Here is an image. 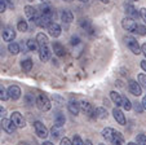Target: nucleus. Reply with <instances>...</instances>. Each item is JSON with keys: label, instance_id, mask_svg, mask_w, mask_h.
I'll use <instances>...</instances> for the list:
<instances>
[{"label": "nucleus", "instance_id": "nucleus-40", "mask_svg": "<svg viewBox=\"0 0 146 145\" xmlns=\"http://www.w3.org/2000/svg\"><path fill=\"white\" fill-rule=\"evenodd\" d=\"M140 14H141V18L145 21V23H146V8H141L140 9Z\"/></svg>", "mask_w": 146, "mask_h": 145}, {"label": "nucleus", "instance_id": "nucleus-37", "mask_svg": "<svg viewBox=\"0 0 146 145\" xmlns=\"http://www.w3.org/2000/svg\"><path fill=\"white\" fill-rule=\"evenodd\" d=\"M138 82H140L141 87L146 88V75L145 74H140V75H138Z\"/></svg>", "mask_w": 146, "mask_h": 145}, {"label": "nucleus", "instance_id": "nucleus-36", "mask_svg": "<svg viewBox=\"0 0 146 145\" xmlns=\"http://www.w3.org/2000/svg\"><path fill=\"white\" fill-rule=\"evenodd\" d=\"M72 145H84V141L80 139L79 135H75L74 139H72Z\"/></svg>", "mask_w": 146, "mask_h": 145}, {"label": "nucleus", "instance_id": "nucleus-56", "mask_svg": "<svg viewBox=\"0 0 146 145\" xmlns=\"http://www.w3.org/2000/svg\"><path fill=\"white\" fill-rule=\"evenodd\" d=\"M98 145H105V144H98Z\"/></svg>", "mask_w": 146, "mask_h": 145}, {"label": "nucleus", "instance_id": "nucleus-17", "mask_svg": "<svg viewBox=\"0 0 146 145\" xmlns=\"http://www.w3.org/2000/svg\"><path fill=\"white\" fill-rule=\"evenodd\" d=\"M61 21L64 23H71L74 21V16H72V13L70 11L65 9V11L61 12Z\"/></svg>", "mask_w": 146, "mask_h": 145}, {"label": "nucleus", "instance_id": "nucleus-46", "mask_svg": "<svg viewBox=\"0 0 146 145\" xmlns=\"http://www.w3.org/2000/svg\"><path fill=\"white\" fill-rule=\"evenodd\" d=\"M141 105H142V108L146 110V96H145V97H143V99H142V101H141Z\"/></svg>", "mask_w": 146, "mask_h": 145}, {"label": "nucleus", "instance_id": "nucleus-11", "mask_svg": "<svg viewBox=\"0 0 146 145\" xmlns=\"http://www.w3.org/2000/svg\"><path fill=\"white\" fill-rule=\"evenodd\" d=\"M8 93H9V99L12 100H18L21 97V88L18 86H11L8 88Z\"/></svg>", "mask_w": 146, "mask_h": 145}, {"label": "nucleus", "instance_id": "nucleus-53", "mask_svg": "<svg viewBox=\"0 0 146 145\" xmlns=\"http://www.w3.org/2000/svg\"><path fill=\"white\" fill-rule=\"evenodd\" d=\"M79 1H83V3H88L89 0H79Z\"/></svg>", "mask_w": 146, "mask_h": 145}, {"label": "nucleus", "instance_id": "nucleus-7", "mask_svg": "<svg viewBox=\"0 0 146 145\" xmlns=\"http://www.w3.org/2000/svg\"><path fill=\"white\" fill-rule=\"evenodd\" d=\"M11 119L13 120V123L17 126V128H23L26 126V122L23 119V117L21 115V113L18 112H13L11 114Z\"/></svg>", "mask_w": 146, "mask_h": 145}, {"label": "nucleus", "instance_id": "nucleus-19", "mask_svg": "<svg viewBox=\"0 0 146 145\" xmlns=\"http://www.w3.org/2000/svg\"><path fill=\"white\" fill-rule=\"evenodd\" d=\"M67 109H69V112L71 113V114L78 115L80 112V104H78L76 101H70L69 104H67Z\"/></svg>", "mask_w": 146, "mask_h": 145}, {"label": "nucleus", "instance_id": "nucleus-48", "mask_svg": "<svg viewBox=\"0 0 146 145\" xmlns=\"http://www.w3.org/2000/svg\"><path fill=\"white\" fill-rule=\"evenodd\" d=\"M41 145H53V144H52V142H50V141H44V142H43V144H41Z\"/></svg>", "mask_w": 146, "mask_h": 145}, {"label": "nucleus", "instance_id": "nucleus-54", "mask_svg": "<svg viewBox=\"0 0 146 145\" xmlns=\"http://www.w3.org/2000/svg\"><path fill=\"white\" fill-rule=\"evenodd\" d=\"M127 145H137V144H135V142H128Z\"/></svg>", "mask_w": 146, "mask_h": 145}, {"label": "nucleus", "instance_id": "nucleus-32", "mask_svg": "<svg viewBox=\"0 0 146 145\" xmlns=\"http://www.w3.org/2000/svg\"><path fill=\"white\" fill-rule=\"evenodd\" d=\"M17 29H18V31H21V33H25V31H27V29H29L27 22L23 21V19H21V21L17 23Z\"/></svg>", "mask_w": 146, "mask_h": 145}, {"label": "nucleus", "instance_id": "nucleus-23", "mask_svg": "<svg viewBox=\"0 0 146 145\" xmlns=\"http://www.w3.org/2000/svg\"><path fill=\"white\" fill-rule=\"evenodd\" d=\"M25 14L27 16V18L34 19L36 16H38V12L35 11V8H34V7H31V5H26V7H25Z\"/></svg>", "mask_w": 146, "mask_h": 145}, {"label": "nucleus", "instance_id": "nucleus-43", "mask_svg": "<svg viewBox=\"0 0 146 145\" xmlns=\"http://www.w3.org/2000/svg\"><path fill=\"white\" fill-rule=\"evenodd\" d=\"M7 115V110H5V108H3L1 105H0V117H5Z\"/></svg>", "mask_w": 146, "mask_h": 145}, {"label": "nucleus", "instance_id": "nucleus-47", "mask_svg": "<svg viewBox=\"0 0 146 145\" xmlns=\"http://www.w3.org/2000/svg\"><path fill=\"white\" fill-rule=\"evenodd\" d=\"M78 43H79V39L75 38V36H74V38L71 39V44H78Z\"/></svg>", "mask_w": 146, "mask_h": 145}, {"label": "nucleus", "instance_id": "nucleus-30", "mask_svg": "<svg viewBox=\"0 0 146 145\" xmlns=\"http://www.w3.org/2000/svg\"><path fill=\"white\" fill-rule=\"evenodd\" d=\"M8 99H9L8 90H5V87H4L3 84H0V100L5 101V100H8Z\"/></svg>", "mask_w": 146, "mask_h": 145}, {"label": "nucleus", "instance_id": "nucleus-9", "mask_svg": "<svg viewBox=\"0 0 146 145\" xmlns=\"http://www.w3.org/2000/svg\"><path fill=\"white\" fill-rule=\"evenodd\" d=\"M128 90H129V92L132 93V95H135V96H140L141 95L140 83H137L136 80H133V79L128 82Z\"/></svg>", "mask_w": 146, "mask_h": 145}, {"label": "nucleus", "instance_id": "nucleus-25", "mask_svg": "<svg viewBox=\"0 0 146 145\" xmlns=\"http://www.w3.org/2000/svg\"><path fill=\"white\" fill-rule=\"evenodd\" d=\"M33 65H34V62H33V60L31 58H26V60H22V62H21V67H22V70L23 71H30L31 69H33Z\"/></svg>", "mask_w": 146, "mask_h": 145}, {"label": "nucleus", "instance_id": "nucleus-38", "mask_svg": "<svg viewBox=\"0 0 146 145\" xmlns=\"http://www.w3.org/2000/svg\"><path fill=\"white\" fill-rule=\"evenodd\" d=\"M136 33L140 34V35H145V34H146V27H145V26L138 25L137 29H136Z\"/></svg>", "mask_w": 146, "mask_h": 145}, {"label": "nucleus", "instance_id": "nucleus-1", "mask_svg": "<svg viewBox=\"0 0 146 145\" xmlns=\"http://www.w3.org/2000/svg\"><path fill=\"white\" fill-rule=\"evenodd\" d=\"M36 106L41 110V112H48L50 109V101L45 95L40 93V95L36 97Z\"/></svg>", "mask_w": 146, "mask_h": 145}, {"label": "nucleus", "instance_id": "nucleus-44", "mask_svg": "<svg viewBox=\"0 0 146 145\" xmlns=\"http://www.w3.org/2000/svg\"><path fill=\"white\" fill-rule=\"evenodd\" d=\"M141 52H142L143 56L146 57V44H142V45H141Z\"/></svg>", "mask_w": 146, "mask_h": 145}, {"label": "nucleus", "instance_id": "nucleus-18", "mask_svg": "<svg viewBox=\"0 0 146 145\" xmlns=\"http://www.w3.org/2000/svg\"><path fill=\"white\" fill-rule=\"evenodd\" d=\"M110 97L114 104H116V106H121V104H123V96H120V93H118L116 91H113V92H110Z\"/></svg>", "mask_w": 146, "mask_h": 145}, {"label": "nucleus", "instance_id": "nucleus-3", "mask_svg": "<svg viewBox=\"0 0 146 145\" xmlns=\"http://www.w3.org/2000/svg\"><path fill=\"white\" fill-rule=\"evenodd\" d=\"M121 26H123L124 30L131 31V33H136V29H137L138 23L132 17H124L123 21H121Z\"/></svg>", "mask_w": 146, "mask_h": 145}, {"label": "nucleus", "instance_id": "nucleus-49", "mask_svg": "<svg viewBox=\"0 0 146 145\" xmlns=\"http://www.w3.org/2000/svg\"><path fill=\"white\" fill-rule=\"evenodd\" d=\"M40 1H43L44 4H50V0H40Z\"/></svg>", "mask_w": 146, "mask_h": 145}, {"label": "nucleus", "instance_id": "nucleus-14", "mask_svg": "<svg viewBox=\"0 0 146 145\" xmlns=\"http://www.w3.org/2000/svg\"><path fill=\"white\" fill-rule=\"evenodd\" d=\"M40 14H43V16H45V17H49V18L53 19V17H54V9H53L49 4H44V5L40 7Z\"/></svg>", "mask_w": 146, "mask_h": 145}, {"label": "nucleus", "instance_id": "nucleus-27", "mask_svg": "<svg viewBox=\"0 0 146 145\" xmlns=\"http://www.w3.org/2000/svg\"><path fill=\"white\" fill-rule=\"evenodd\" d=\"M50 135H52L53 139H60V136L62 135V127H58L56 124H53V127L50 128Z\"/></svg>", "mask_w": 146, "mask_h": 145}, {"label": "nucleus", "instance_id": "nucleus-29", "mask_svg": "<svg viewBox=\"0 0 146 145\" xmlns=\"http://www.w3.org/2000/svg\"><path fill=\"white\" fill-rule=\"evenodd\" d=\"M38 45H39L38 41L34 40V39H29V40L26 41V47H27V49L29 51H33V52L38 49Z\"/></svg>", "mask_w": 146, "mask_h": 145}, {"label": "nucleus", "instance_id": "nucleus-15", "mask_svg": "<svg viewBox=\"0 0 146 145\" xmlns=\"http://www.w3.org/2000/svg\"><path fill=\"white\" fill-rule=\"evenodd\" d=\"M14 38H16V31H14L13 27H7L4 29L3 31V39L5 41H12L14 40Z\"/></svg>", "mask_w": 146, "mask_h": 145}, {"label": "nucleus", "instance_id": "nucleus-5", "mask_svg": "<svg viewBox=\"0 0 146 145\" xmlns=\"http://www.w3.org/2000/svg\"><path fill=\"white\" fill-rule=\"evenodd\" d=\"M0 124H1V128H3L5 132H8V134H13L17 128V126L13 123V120L7 119V118H3L1 122H0Z\"/></svg>", "mask_w": 146, "mask_h": 145}, {"label": "nucleus", "instance_id": "nucleus-57", "mask_svg": "<svg viewBox=\"0 0 146 145\" xmlns=\"http://www.w3.org/2000/svg\"><path fill=\"white\" fill-rule=\"evenodd\" d=\"M29 1H31V0H29Z\"/></svg>", "mask_w": 146, "mask_h": 145}, {"label": "nucleus", "instance_id": "nucleus-39", "mask_svg": "<svg viewBox=\"0 0 146 145\" xmlns=\"http://www.w3.org/2000/svg\"><path fill=\"white\" fill-rule=\"evenodd\" d=\"M7 4L4 3L3 0H0V13H4V12H5V9H7Z\"/></svg>", "mask_w": 146, "mask_h": 145}, {"label": "nucleus", "instance_id": "nucleus-13", "mask_svg": "<svg viewBox=\"0 0 146 145\" xmlns=\"http://www.w3.org/2000/svg\"><path fill=\"white\" fill-rule=\"evenodd\" d=\"M61 31H62V29H61V26L58 23H53L52 22L50 26L48 27V33H49V35L52 38H58L61 35Z\"/></svg>", "mask_w": 146, "mask_h": 145}, {"label": "nucleus", "instance_id": "nucleus-50", "mask_svg": "<svg viewBox=\"0 0 146 145\" xmlns=\"http://www.w3.org/2000/svg\"><path fill=\"white\" fill-rule=\"evenodd\" d=\"M101 3H105V4H108V3H110V0H100Z\"/></svg>", "mask_w": 146, "mask_h": 145}, {"label": "nucleus", "instance_id": "nucleus-45", "mask_svg": "<svg viewBox=\"0 0 146 145\" xmlns=\"http://www.w3.org/2000/svg\"><path fill=\"white\" fill-rule=\"evenodd\" d=\"M141 67H142V70L146 73V60H143V61H141Z\"/></svg>", "mask_w": 146, "mask_h": 145}, {"label": "nucleus", "instance_id": "nucleus-41", "mask_svg": "<svg viewBox=\"0 0 146 145\" xmlns=\"http://www.w3.org/2000/svg\"><path fill=\"white\" fill-rule=\"evenodd\" d=\"M60 145H72V142L70 141L67 137H64V139L61 140V144H60Z\"/></svg>", "mask_w": 146, "mask_h": 145}, {"label": "nucleus", "instance_id": "nucleus-33", "mask_svg": "<svg viewBox=\"0 0 146 145\" xmlns=\"http://www.w3.org/2000/svg\"><path fill=\"white\" fill-rule=\"evenodd\" d=\"M80 26H82V27L86 31H88L89 34L93 33V27H92V25H91V22H89V21H86V19H84V21H82Z\"/></svg>", "mask_w": 146, "mask_h": 145}, {"label": "nucleus", "instance_id": "nucleus-12", "mask_svg": "<svg viewBox=\"0 0 146 145\" xmlns=\"http://www.w3.org/2000/svg\"><path fill=\"white\" fill-rule=\"evenodd\" d=\"M52 47H53V52H54L56 56H58V57H64V56L66 55V49H65V47L61 43H58V41H53Z\"/></svg>", "mask_w": 146, "mask_h": 145}, {"label": "nucleus", "instance_id": "nucleus-10", "mask_svg": "<svg viewBox=\"0 0 146 145\" xmlns=\"http://www.w3.org/2000/svg\"><path fill=\"white\" fill-rule=\"evenodd\" d=\"M124 8H125V13H127L128 16H131L132 18H138V17H141L140 12H138L131 3H125L124 4Z\"/></svg>", "mask_w": 146, "mask_h": 145}, {"label": "nucleus", "instance_id": "nucleus-20", "mask_svg": "<svg viewBox=\"0 0 146 145\" xmlns=\"http://www.w3.org/2000/svg\"><path fill=\"white\" fill-rule=\"evenodd\" d=\"M80 109L86 113V114H88V115H92L94 113L93 106H92L89 102H87V101H82V102H80Z\"/></svg>", "mask_w": 146, "mask_h": 145}, {"label": "nucleus", "instance_id": "nucleus-42", "mask_svg": "<svg viewBox=\"0 0 146 145\" xmlns=\"http://www.w3.org/2000/svg\"><path fill=\"white\" fill-rule=\"evenodd\" d=\"M4 3L8 5V8H11V9H13L14 8V4H13V0H3Z\"/></svg>", "mask_w": 146, "mask_h": 145}, {"label": "nucleus", "instance_id": "nucleus-26", "mask_svg": "<svg viewBox=\"0 0 146 145\" xmlns=\"http://www.w3.org/2000/svg\"><path fill=\"white\" fill-rule=\"evenodd\" d=\"M65 122H66V119H65V115L62 114V113H57V114L54 115V124L58 127H62L65 124Z\"/></svg>", "mask_w": 146, "mask_h": 145}, {"label": "nucleus", "instance_id": "nucleus-35", "mask_svg": "<svg viewBox=\"0 0 146 145\" xmlns=\"http://www.w3.org/2000/svg\"><path fill=\"white\" fill-rule=\"evenodd\" d=\"M136 142H137V145H146V136L145 135H137V137H136Z\"/></svg>", "mask_w": 146, "mask_h": 145}, {"label": "nucleus", "instance_id": "nucleus-21", "mask_svg": "<svg viewBox=\"0 0 146 145\" xmlns=\"http://www.w3.org/2000/svg\"><path fill=\"white\" fill-rule=\"evenodd\" d=\"M111 144L113 145H124V137L120 132L115 131L114 132V136H113V140H111Z\"/></svg>", "mask_w": 146, "mask_h": 145}, {"label": "nucleus", "instance_id": "nucleus-2", "mask_svg": "<svg viewBox=\"0 0 146 145\" xmlns=\"http://www.w3.org/2000/svg\"><path fill=\"white\" fill-rule=\"evenodd\" d=\"M31 21H33V23H35L36 26H39V27H41V29H45V27L48 29L50 26V23H52V18L45 17V16H43V14H38V16L34 19H31Z\"/></svg>", "mask_w": 146, "mask_h": 145}, {"label": "nucleus", "instance_id": "nucleus-16", "mask_svg": "<svg viewBox=\"0 0 146 145\" xmlns=\"http://www.w3.org/2000/svg\"><path fill=\"white\" fill-rule=\"evenodd\" d=\"M113 114H114V118H115V120L118 122L119 124H125V117H124L123 112H121L120 109H118V108H115V109L113 110Z\"/></svg>", "mask_w": 146, "mask_h": 145}, {"label": "nucleus", "instance_id": "nucleus-8", "mask_svg": "<svg viewBox=\"0 0 146 145\" xmlns=\"http://www.w3.org/2000/svg\"><path fill=\"white\" fill-rule=\"evenodd\" d=\"M39 58H40L41 62H47L50 58V49L48 48V45L40 47L39 48Z\"/></svg>", "mask_w": 146, "mask_h": 145}, {"label": "nucleus", "instance_id": "nucleus-4", "mask_svg": "<svg viewBox=\"0 0 146 145\" xmlns=\"http://www.w3.org/2000/svg\"><path fill=\"white\" fill-rule=\"evenodd\" d=\"M124 41H125L127 47L131 49V52H133L135 55H140L141 53V47H140L138 41L136 40L135 38H132V36H127V38L124 39Z\"/></svg>", "mask_w": 146, "mask_h": 145}, {"label": "nucleus", "instance_id": "nucleus-31", "mask_svg": "<svg viewBox=\"0 0 146 145\" xmlns=\"http://www.w3.org/2000/svg\"><path fill=\"white\" fill-rule=\"evenodd\" d=\"M8 51L12 53V55H18L19 53V45L17 43H9Z\"/></svg>", "mask_w": 146, "mask_h": 145}, {"label": "nucleus", "instance_id": "nucleus-34", "mask_svg": "<svg viewBox=\"0 0 146 145\" xmlns=\"http://www.w3.org/2000/svg\"><path fill=\"white\" fill-rule=\"evenodd\" d=\"M121 106H123L124 110H127V112L132 109V104H131V101H129L128 97H123V104H121Z\"/></svg>", "mask_w": 146, "mask_h": 145}, {"label": "nucleus", "instance_id": "nucleus-6", "mask_svg": "<svg viewBox=\"0 0 146 145\" xmlns=\"http://www.w3.org/2000/svg\"><path fill=\"white\" fill-rule=\"evenodd\" d=\"M34 128H35L36 135H38L40 139H47L48 137V130L41 122H35V123H34Z\"/></svg>", "mask_w": 146, "mask_h": 145}, {"label": "nucleus", "instance_id": "nucleus-55", "mask_svg": "<svg viewBox=\"0 0 146 145\" xmlns=\"http://www.w3.org/2000/svg\"><path fill=\"white\" fill-rule=\"evenodd\" d=\"M64 1H72V0H64Z\"/></svg>", "mask_w": 146, "mask_h": 145}, {"label": "nucleus", "instance_id": "nucleus-28", "mask_svg": "<svg viewBox=\"0 0 146 145\" xmlns=\"http://www.w3.org/2000/svg\"><path fill=\"white\" fill-rule=\"evenodd\" d=\"M94 117L98 118V119H105V118H108V112L104 108H97L94 110Z\"/></svg>", "mask_w": 146, "mask_h": 145}, {"label": "nucleus", "instance_id": "nucleus-22", "mask_svg": "<svg viewBox=\"0 0 146 145\" xmlns=\"http://www.w3.org/2000/svg\"><path fill=\"white\" fill-rule=\"evenodd\" d=\"M36 41H38V44H39V47H44V45H48V36L45 35L44 33H39L38 35H36V39H35Z\"/></svg>", "mask_w": 146, "mask_h": 145}, {"label": "nucleus", "instance_id": "nucleus-52", "mask_svg": "<svg viewBox=\"0 0 146 145\" xmlns=\"http://www.w3.org/2000/svg\"><path fill=\"white\" fill-rule=\"evenodd\" d=\"M17 145H29V144H27V142H18Z\"/></svg>", "mask_w": 146, "mask_h": 145}, {"label": "nucleus", "instance_id": "nucleus-51", "mask_svg": "<svg viewBox=\"0 0 146 145\" xmlns=\"http://www.w3.org/2000/svg\"><path fill=\"white\" fill-rule=\"evenodd\" d=\"M84 145H92V142H91V141H89V140H87V141H86V142H84Z\"/></svg>", "mask_w": 146, "mask_h": 145}, {"label": "nucleus", "instance_id": "nucleus-24", "mask_svg": "<svg viewBox=\"0 0 146 145\" xmlns=\"http://www.w3.org/2000/svg\"><path fill=\"white\" fill-rule=\"evenodd\" d=\"M114 130L110 128V127H106V128L102 130V136H104V139H106L108 141H111L113 140V136H114Z\"/></svg>", "mask_w": 146, "mask_h": 145}]
</instances>
